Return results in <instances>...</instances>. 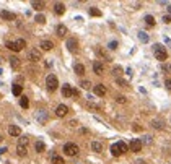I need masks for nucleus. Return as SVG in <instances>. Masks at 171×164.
Instances as JSON below:
<instances>
[{"label":"nucleus","mask_w":171,"mask_h":164,"mask_svg":"<svg viewBox=\"0 0 171 164\" xmlns=\"http://www.w3.org/2000/svg\"><path fill=\"white\" fill-rule=\"evenodd\" d=\"M126 151H129V148H127V145L124 142H117V143L111 145V154L112 156H121V154L126 153Z\"/></svg>","instance_id":"nucleus-1"},{"label":"nucleus","mask_w":171,"mask_h":164,"mask_svg":"<svg viewBox=\"0 0 171 164\" xmlns=\"http://www.w3.org/2000/svg\"><path fill=\"white\" fill-rule=\"evenodd\" d=\"M153 54H155V57L156 60H166V57H168V52H166V47L165 46H161V44H155L153 46Z\"/></svg>","instance_id":"nucleus-2"},{"label":"nucleus","mask_w":171,"mask_h":164,"mask_svg":"<svg viewBox=\"0 0 171 164\" xmlns=\"http://www.w3.org/2000/svg\"><path fill=\"white\" fill-rule=\"evenodd\" d=\"M46 86H47V90L49 91H55L57 88H59V80H57L55 75H47L46 77Z\"/></svg>","instance_id":"nucleus-3"},{"label":"nucleus","mask_w":171,"mask_h":164,"mask_svg":"<svg viewBox=\"0 0 171 164\" xmlns=\"http://www.w3.org/2000/svg\"><path fill=\"white\" fill-rule=\"evenodd\" d=\"M78 146L75 143H65L64 145V153L67 154V156H77L78 154Z\"/></svg>","instance_id":"nucleus-4"},{"label":"nucleus","mask_w":171,"mask_h":164,"mask_svg":"<svg viewBox=\"0 0 171 164\" xmlns=\"http://www.w3.org/2000/svg\"><path fill=\"white\" fill-rule=\"evenodd\" d=\"M65 47L69 49V52L75 54V52L78 50V41L75 39V37H69V39H67V43H65Z\"/></svg>","instance_id":"nucleus-5"},{"label":"nucleus","mask_w":171,"mask_h":164,"mask_svg":"<svg viewBox=\"0 0 171 164\" xmlns=\"http://www.w3.org/2000/svg\"><path fill=\"white\" fill-rule=\"evenodd\" d=\"M127 148H129L130 151H134V153H139L142 149V140H139V138L130 140V143H129V146H127Z\"/></svg>","instance_id":"nucleus-6"},{"label":"nucleus","mask_w":171,"mask_h":164,"mask_svg":"<svg viewBox=\"0 0 171 164\" xmlns=\"http://www.w3.org/2000/svg\"><path fill=\"white\" fill-rule=\"evenodd\" d=\"M150 125L155 130H166V124H165V120H161V119H153L150 122Z\"/></svg>","instance_id":"nucleus-7"},{"label":"nucleus","mask_w":171,"mask_h":164,"mask_svg":"<svg viewBox=\"0 0 171 164\" xmlns=\"http://www.w3.org/2000/svg\"><path fill=\"white\" fill-rule=\"evenodd\" d=\"M28 59H30L31 62H37V60H41V52L37 49H31L30 54H28Z\"/></svg>","instance_id":"nucleus-8"},{"label":"nucleus","mask_w":171,"mask_h":164,"mask_svg":"<svg viewBox=\"0 0 171 164\" xmlns=\"http://www.w3.org/2000/svg\"><path fill=\"white\" fill-rule=\"evenodd\" d=\"M67 112H69V107L65 106V104H59L57 106V109H55V115L57 117H65L67 115Z\"/></svg>","instance_id":"nucleus-9"},{"label":"nucleus","mask_w":171,"mask_h":164,"mask_svg":"<svg viewBox=\"0 0 171 164\" xmlns=\"http://www.w3.org/2000/svg\"><path fill=\"white\" fill-rule=\"evenodd\" d=\"M0 16H2V20H7V21H13L16 18L15 13H12L8 10H2V12H0Z\"/></svg>","instance_id":"nucleus-10"},{"label":"nucleus","mask_w":171,"mask_h":164,"mask_svg":"<svg viewBox=\"0 0 171 164\" xmlns=\"http://www.w3.org/2000/svg\"><path fill=\"white\" fill-rule=\"evenodd\" d=\"M26 46V41L25 39H16L13 43V52H20V50Z\"/></svg>","instance_id":"nucleus-11"},{"label":"nucleus","mask_w":171,"mask_h":164,"mask_svg":"<svg viewBox=\"0 0 171 164\" xmlns=\"http://www.w3.org/2000/svg\"><path fill=\"white\" fill-rule=\"evenodd\" d=\"M93 91H94V94H96V96H104V94H106V86L99 83V85L93 86Z\"/></svg>","instance_id":"nucleus-12"},{"label":"nucleus","mask_w":171,"mask_h":164,"mask_svg":"<svg viewBox=\"0 0 171 164\" xmlns=\"http://www.w3.org/2000/svg\"><path fill=\"white\" fill-rule=\"evenodd\" d=\"M54 12H55V15H64L65 13V5L62 2H55L54 3Z\"/></svg>","instance_id":"nucleus-13"},{"label":"nucleus","mask_w":171,"mask_h":164,"mask_svg":"<svg viewBox=\"0 0 171 164\" xmlns=\"http://www.w3.org/2000/svg\"><path fill=\"white\" fill-rule=\"evenodd\" d=\"M36 120L41 122V124H46L47 122V112L46 111H37L36 112Z\"/></svg>","instance_id":"nucleus-14"},{"label":"nucleus","mask_w":171,"mask_h":164,"mask_svg":"<svg viewBox=\"0 0 171 164\" xmlns=\"http://www.w3.org/2000/svg\"><path fill=\"white\" fill-rule=\"evenodd\" d=\"M8 133H10L12 137H20V135H21V128L18 127V125H10V127H8Z\"/></svg>","instance_id":"nucleus-15"},{"label":"nucleus","mask_w":171,"mask_h":164,"mask_svg":"<svg viewBox=\"0 0 171 164\" xmlns=\"http://www.w3.org/2000/svg\"><path fill=\"white\" fill-rule=\"evenodd\" d=\"M8 60H10V67H12L13 70H18V68H20L21 62H20V59H18V57H15V55H12V57L8 59Z\"/></svg>","instance_id":"nucleus-16"},{"label":"nucleus","mask_w":171,"mask_h":164,"mask_svg":"<svg viewBox=\"0 0 171 164\" xmlns=\"http://www.w3.org/2000/svg\"><path fill=\"white\" fill-rule=\"evenodd\" d=\"M62 96H64V97L73 96V88L70 86V85H64V88H62Z\"/></svg>","instance_id":"nucleus-17"},{"label":"nucleus","mask_w":171,"mask_h":164,"mask_svg":"<svg viewBox=\"0 0 171 164\" xmlns=\"http://www.w3.org/2000/svg\"><path fill=\"white\" fill-rule=\"evenodd\" d=\"M103 63L99 62V60H96V62H93V72L96 75H103Z\"/></svg>","instance_id":"nucleus-18"},{"label":"nucleus","mask_w":171,"mask_h":164,"mask_svg":"<svg viewBox=\"0 0 171 164\" xmlns=\"http://www.w3.org/2000/svg\"><path fill=\"white\" fill-rule=\"evenodd\" d=\"M137 37H139V41L140 43H144V44H147L150 41V36L147 34L145 31H139V34H137Z\"/></svg>","instance_id":"nucleus-19"},{"label":"nucleus","mask_w":171,"mask_h":164,"mask_svg":"<svg viewBox=\"0 0 171 164\" xmlns=\"http://www.w3.org/2000/svg\"><path fill=\"white\" fill-rule=\"evenodd\" d=\"M65 34H67V26L59 25V26H57V36H59V37H64Z\"/></svg>","instance_id":"nucleus-20"},{"label":"nucleus","mask_w":171,"mask_h":164,"mask_svg":"<svg viewBox=\"0 0 171 164\" xmlns=\"http://www.w3.org/2000/svg\"><path fill=\"white\" fill-rule=\"evenodd\" d=\"M54 47V44L51 43V41H41V49L42 50H51Z\"/></svg>","instance_id":"nucleus-21"},{"label":"nucleus","mask_w":171,"mask_h":164,"mask_svg":"<svg viewBox=\"0 0 171 164\" xmlns=\"http://www.w3.org/2000/svg\"><path fill=\"white\" fill-rule=\"evenodd\" d=\"M16 153H18V156H26V153H28V146H21V145H18L16 146Z\"/></svg>","instance_id":"nucleus-22"},{"label":"nucleus","mask_w":171,"mask_h":164,"mask_svg":"<svg viewBox=\"0 0 171 164\" xmlns=\"http://www.w3.org/2000/svg\"><path fill=\"white\" fill-rule=\"evenodd\" d=\"M73 70H75V73H77V75H80V77H82V75H85V67H83L82 63H75Z\"/></svg>","instance_id":"nucleus-23"},{"label":"nucleus","mask_w":171,"mask_h":164,"mask_svg":"<svg viewBox=\"0 0 171 164\" xmlns=\"http://www.w3.org/2000/svg\"><path fill=\"white\" fill-rule=\"evenodd\" d=\"M91 149L94 153H101V149H103V145L99 143V142H91Z\"/></svg>","instance_id":"nucleus-24"},{"label":"nucleus","mask_w":171,"mask_h":164,"mask_svg":"<svg viewBox=\"0 0 171 164\" xmlns=\"http://www.w3.org/2000/svg\"><path fill=\"white\" fill-rule=\"evenodd\" d=\"M96 52H98V55H101L103 59H106V60H111V55H109L106 50H103L101 47H96Z\"/></svg>","instance_id":"nucleus-25"},{"label":"nucleus","mask_w":171,"mask_h":164,"mask_svg":"<svg viewBox=\"0 0 171 164\" xmlns=\"http://www.w3.org/2000/svg\"><path fill=\"white\" fill-rule=\"evenodd\" d=\"M21 91H23V86H21V85H13L12 93H13L15 96H20V94H21Z\"/></svg>","instance_id":"nucleus-26"},{"label":"nucleus","mask_w":171,"mask_h":164,"mask_svg":"<svg viewBox=\"0 0 171 164\" xmlns=\"http://www.w3.org/2000/svg\"><path fill=\"white\" fill-rule=\"evenodd\" d=\"M31 7L34 8V10H42V8L46 7L44 2H31Z\"/></svg>","instance_id":"nucleus-27"},{"label":"nucleus","mask_w":171,"mask_h":164,"mask_svg":"<svg viewBox=\"0 0 171 164\" xmlns=\"http://www.w3.org/2000/svg\"><path fill=\"white\" fill-rule=\"evenodd\" d=\"M88 13H90L91 16H101V12H99L96 7H91V8H88Z\"/></svg>","instance_id":"nucleus-28"},{"label":"nucleus","mask_w":171,"mask_h":164,"mask_svg":"<svg viewBox=\"0 0 171 164\" xmlns=\"http://www.w3.org/2000/svg\"><path fill=\"white\" fill-rule=\"evenodd\" d=\"M144 21H145L148 26H155V18L151 16V15H147V16L144 18Z\"/></svg>","instance_id":"nucleus-29"},{"label":"nucleus","mask_w":171,"mask_h":164,"mask_svg":"<svg viewBox=\"0 0 171 164\" xmlns=\"http://www.w3.org/2000/svg\"><path fill=\"white\" fill-rule=\"evenodd\" d=\"M20 106L23 107V109H26V107L30 106V99H28L26 96H21V99H20Z\"/></svg>","instance_id":"nucleus-30"},{"label":"nucleus","mask_w":171,"mask_h":164,"mask_svg":"<svg viewBox=\"0 0 171 164\" xmlns=\"http://www.w3.org/2000/svg\"><path fill=\"white\" fill-rule=\"evenodd\" d=\"M34 148H36V151H37V153H42V151H44V149H46V145L42 143V142H36Z\"/></svg>","instance_id":"nucleus-31"},{"label":"nucleus","mask_w":171,"mask_h":164,"mask_svg":"<svg viewBox=\"0 0 171 164\" xmlns=\"http://www.w3.org/2000/svg\"><path fill=\"white\" fill-rule=\"evenodd\" d=\"M116 102H117V104H126V102H127V97L122 96V94H117V96H116Z\"/></svg>","instance_id":"nucleus-32"},{"label":"nucleus","mask_w":171,"mask_h":164,"mask_svg":"<svg viewBox=\"0 0 171 164\" xmlns=\"http://www.w3.org/2000/svg\"><path fill=\"white\" fill-rule=\"evenodd\" d=\"M161 70H163L165 73H171V63H161Z\"/></svg>","instance_id":"nucleus-33"},{"label":"nucleus","mask_w":171,"mask_h":164,"mask_svg":"<svg viewBox=\"0 0 171 164\" xmlns=\"http://www.w3.org/2000/svg\"><path fill=\"white\" fill-rule=\"evenodd\" d=\"M116 83H117L119 86H122V88H127V86H129V83H127L126 80H122V78H116Z\"/></svg>","instance_id":"nucleus-34"},{"label":"nucleus","mask_w":171,"mask_h":164,"mask_svg":"<svg viewBox=\"0 0 171 164\" xmlns=\"http://www.w3.org/2000/svg\"><path fill=\"white\" fill-rule=\"evenodd\" d=\"M121 72H122L121 67H114V68H112V75H114L116 78H121Z\"/></svg>","instance_id":"nucleus-35"},{"label":"nucleus","mask_w":171,"mask_h":164,"mask_svg":"<svg viewBox=\"0 0 171 164\" xmlns=\"http://www.w3.org/2000/svg\"><path fill=\"white\" fill-rule=\"evenodd\" d=\"M34 20H36L37 23H39V25H44V23H46V16H44V15H41V13H39V15H36V18H34Z\"/></svg>","instance_id":"nucleus-36"},{"label":"nucleus","mask_w":171,"mask_h":164,"mask_svg":"<svg viewBox=\"0 0 171 164\" xmlns=\"http://www.w3.org/2000/svg\"><path fill=\"white\" fill-rule=\"evenodd\" d=\"M28 143H30V138L28 137H21L20 142H18V145H21V146H28Z\"/></svg>","instance_id":"nucleus-37"},{"label":"nucleus","mask_w":171,"mask_h":164,"mask_svg":"<svg viewBox=\"0 0 171 164\" xmlns=\"http://www.w3.org/2000/svg\"><path fill=\"white\" fill-rule=\"evenodd\" d=\"M80 86H82L83 90H90V88H91V83H90L88 80H83V81L80 83Z\"/></svg>","instance_id":"nucleus-38"},{"label":"nucleus","mask_w":171,"mask_h":164,"mask_svg":"<svg viewBox=\"0 0 171 164\" xmlns=\"http://www.w3.org/2000/svg\"><path fill=\"white\" fill-rule=\"evenodd\" d=\"M52 164H64V159L60 156H52Z\"/></svg>","instance_id":"nucleus-39"},{"label":"nucleus","mask_w":171,"mask_h":164,"mask_svg":"<svg viewBox=\"0 0 171 164\" xmlns=\"http://www.w3.org/2000/svg\"><path fill=\"white\" fill-rule=\"evenodd\" d=\"M108 47H109V49H111V50H114V49H117V43H116V41H111V43H109V46H108Z\"/></svg>","instance_id":"nucleus-40"},{"label":"nucleus","mask_w":171,"mask_h":164,"mask_svg":"<svg viewBox=\"0 0 171 164\" xmlns=\"http://www.w3.org/2000/svg\"><path fill=\"white\" fill-rule=\"evenodd\" d=\"M163 21L166 23V25H168V23H171V15H165V16H163Z\"/></svg>","instance_id":"nucleus-41"},{"label":"nucleus","mask_w":171,"mask_h":164,"mask_svg":"<svg viewBox=\"0 0 171 164\" xmlns=\"http://www.w3.org/2000/svg\"><path fill=\"white\" fill-rule=\"evenodd\" d=\"M132 128H134L135 132H140V130H142V127H140L139 124H132Z\"/></svg>","instance_id":"nucleus-42"},{"label":"nucleus","mask_w":171,"mask_h":164,"mask_svg":"<svg viewBox=\"0 0 171 164\" xmlns=\"http://www.w3.org/2000/svg\"><path fill=\"white\" fill-rule=\"evenodd\" d=\"M165 88L171 91V80H166V81H165Z\"/></svg>","instance_id":"nucleus-43"},{"label":"nucleus","mask_w":171,"mask_h":164,"mask_svg":"<svg viewBox=\"0 0 171 164\" xmlns=\"http://www.w3.org/2000/svg\"><path fill=\"white\" fill-rule=\"evenodd\" d=\"M130 5L137 10V8H140V7H142V3H140V2H134V3H130Z\"/></svg>","instance_id":"nucleus-44"},{"label":"nucleus","mask_w":171,"mask_h":164,"mask_svg":"<svg viewBox=\"0 0 171 164\" xmlns=\"http://www.w3.org/2000/svg\"><path fill=\"white\" fill-rule=\"evenodd\" d=\"M144 142H145L147 145H150V143H151V137H148V135H147V137H145V140H144ZM144 142H142V145H144Z\"/></svg>","instance_id":"nucleus-45"},{"label":"nucleus","mask_w":171,"mask_h":164,"mask_svg":"<svg viewBox=\"0 0 171 164\" xmlns=\"http://www.w3.org/2000/svg\"><path fill=\"white\" fill-rule=\"evenodd\" d=\"M7 151H8V149H7V148H0V154H5Z\"/></svg>","instance_id":"nucleus-46"},{"label":"nucleus","mask_w":171,"mask_h":164,"mask_svg":"<svg viewBox=\"0 0 171 164\" xmlns=\"http://www.w3.org/2000/svg\"><path fill=\"white\" fill-rule=\"evenodd\" d=\"M165 43L168 44V46H171V39H168V37H165Z\"/></svg>","instance_id":"nucleus-47"},{"label":"nucleus","mask_w":171,"mask_h":164,"mask_svg":"<svg viewBox=\"0 0 171 164\" xmlns=\"http://www.w3.org/2000/svg\"><path fill=\"white\" fill-rule=\"evenodd\" d=\"M127 75H129V78L132 77V68H127Z\"/></svg>","instance_id":"nucleus-48"},{"label":"nucleus","mask_w":171,"mask_h":164,"mask_svg":"<svg viewBox=\"0 0 171 164\" xmlns=\"http://www.w3.org/2000/svg\"><path fill=\"white\" fill-rule=\"evenodd\" d=\"M137 164H145V161H140V159H139V161H137Z\"/></svg>","instance_id":"nucleus-49"},{"label":"nucleus","mask_w":171,"mask_h":164,"mask_svg":"<svg viewBox=\"0 0 171 164\" xmlns=\"http://www.w3.org/2000/svg\"><path fill=\"white\" fill-rule=\"evenodd\" d=\"M168 12H169V15H171V5H168Z\"/></svg>","instance_id":"nucleus-50"},{"label":"nucleus","mask_w":171,"mask_h":164,"mask_svg":"<svg viewBox=\"0 0 171 164\" xmlns=\"http://www.w3.org/2000/svg\"><path fill=\"white\" fill-rule=\"evenodd\" d=\"M2 140H3V138H2V137H0V143H2Z\"/></svg>","instance_id":"nucleus-51"},{"label":"nucleus","mask_w":171,"mask_h":164,"mask_svg":"<svg viewBox=\"0 0 171 164\" xmlns=\"http://www.w3.org/2000/svg\"><path fill=\"white\" fill-rule=\"evenodd\" d=\"M0 99H2V94H0Z\"/></svg>","instance_id":"nucleus-52"}]
</instances>
